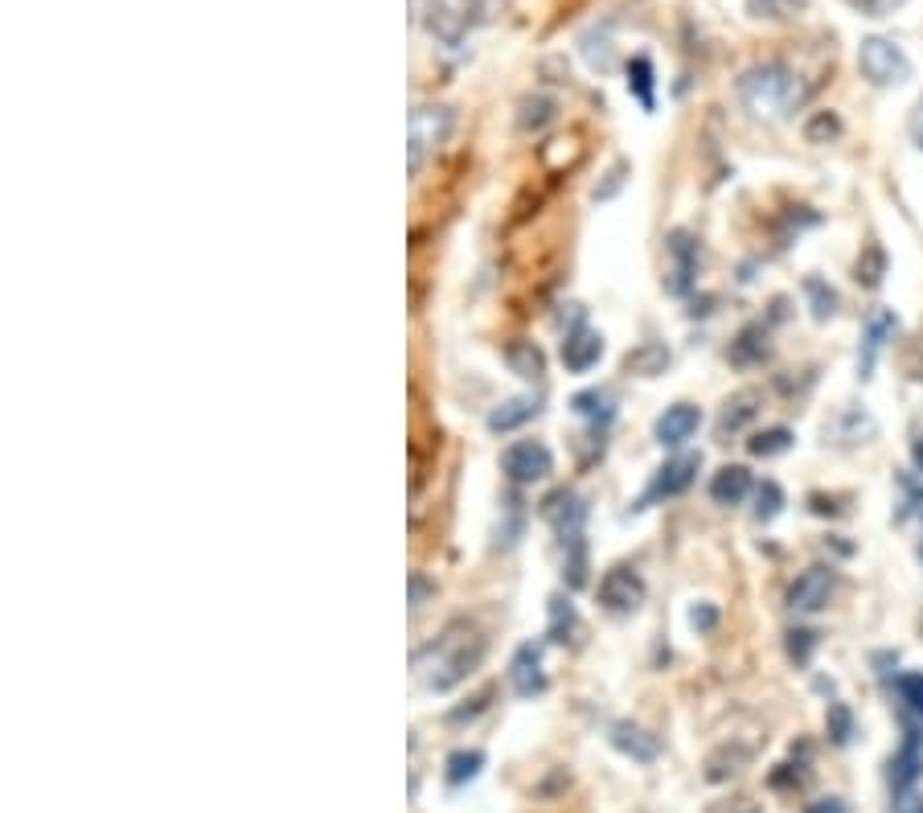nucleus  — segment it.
Returning <instances> with one entry per match:
<instances>
[{"label":"nucleus","instance_id":"nucleus-1","mask_svg":"<svg viewBox=\"0 0 923 813\" xmlns=\"http://www.w3.org/2000/svg\"><path fill=\"white\" fill-rule=\"evenodd\" d=\"M481 658H485V637H481L476 625H469V621H455V625L443 628L427 649H419L415 665H419L427 691L443 695V691L460 686V682L481 665Z\"/></svg>","mask_w":923,"mask_h":813},{"label":"nucleus","instance_id":"nucleus-2","mask_svg":"<svg viewBox=\"0 0 923 813\" xmlns=\"http://www.w3.org/2000/svg\"><path fill=\"white\" fill-rule=\"evenodd\" d=\"M735 91L738 103L756 119H789L808 99V86L801 83V74L784 62H759V67L743 70Z\"/></svg>","mask_w":923,"mask_h":813},{"label":"nucleus","instance_id":"nucleus-3","mask_svg":"<svg viewBox=\"0 0 923 813\" xmlns=\"http://www.w3.org/2000/svg\"><path fill=\"white\" fill-rule=\"evenodd\" d=\"M857 70L874 86H899L911 79V58L890 37H862V46H857Z\"/></svg>","mask_w":923,"mask_h":813},{"label":"nucleus","instance_id":"nucleus-4","mask_svg":"<svg viewBox=\"0 0 923 813\" xmlns=\"http://www.w3.org/2000/svg\"><path fill=\"white\" fill-rule=\"evenodd\" d=\"M501 473L513 485H537L554 473V457L542 440H518L501 452Z\"/></svg>","mask_w":923,"mask_h":813},{"label":"nucleus","instance_id":"nucleus-5","mask_svg":"<svg viewBox=\"0 0 923 813\" xmlns=\"http://www.w3.org/2000/svg\"><path fill=\"white\" fill-rule=\"evenodd\" d=\"M595 596H600V604H604L607 612L624 616V612H637L640 609V600H644V579H640L637 567L616 563L612 572H604V579H600Z\"/></svg>","mask_w":923,"mask_h":813},{"label":"nucleus","instance_id":"nucleus-6","mask_svg":"<svg viewBox=\"0 0 923 813\" xmlns=\"http://www.w3.org/2000/svg\"><path fill=\"white\" fill-rule=\"evenodd\" d=\"M452 132V111L448 107H419L411 116V173H419L423 153L439 149Z\"/></svg>","mask_w":923,"mask_h":813},{"label":"nucleus","instance_id":"nucleus-7","mask_svg":"<svg viewBox=\"0 0 923 813\" xmlns=\"http://www.w3.org/2000/svg\"><path fill=\"white\" fill-rule=\"evenodd\" d=\"M838 588L833 567H805L801 576L792 579L789 588V609L792 612H821L829 604V596Z\"/></svg>","mask_w":923,"mask_h":813},{"label":"nucleus","instance_id":"nucleus-8","mask_svg":"<svg viewBox=\"0 0 923 813\" xmlns=\"http://www.w3.org/2000/svg\"><path fill=\"white\" fill-rule=\"evenodd\" d=\"M698 427H702V411L694 403H673L661 411V420H656V444H665V448H682L686 440H694L698 436Z\"/></svg>","mask_w":923,"mask_h":813},{"label":"nucleus","instance_id":"nucleus-9","mask_svg":"<svg viewBox=\"0 0 923 813\" xmlns=\"http://www.w3.org/2000/svg\"><path fill=\"white\" fill-rule=\"evenodd\" d=\"M920 773H923V731L920 728H907L903 747L895 752L890 773H887L890 789H895V793H907V789L920 780Z\"/></svg>","mask_w":923,"mask_h":813},{"label":"nucleus","instance_id":"nucleus-10","mask_svg":"<svg viewBox=\"0 0 923 813\" xmlns=\"http://www.w3.org/2000/svg\"><path fill=\"white\" fill-rule=\"evenodd\" d=\"M665 251H670V284H665V288H670L673 296H682V292H689L694 271H698V243H694L686 231H673L670 243H665Z\"/></svg>","mask_w":923,"mask_h":813},{"label":"nucleus","instance_id":"nucleus-11","mask_svg":"<svg viewBox=\"0 0 923 813\" xmlns=\"http://www.w3.org/2000/svg\"><path fill=\"white\" fill-rule=\"evenodd\" d=\"M600 357H604V338L595 329H588V325H575L567 341H563V366L571 374H588Z\"/></svg>","mask_w":923,"mask_h":813},{"label":"nucleus","instance_id":"nucleus-12","mask_svg":"<svg viewBox=\"0 0 923 813\" xmlns=\"http://www.w3.org/2000/svg\"><path fill=\"white\" fill-rule=\"evenodd\" d=\"M698 464H702L698 457H677V460H670V464H661L656 476H653V485H649V493H644V506H649V502H661V497H677V493H686L689 485H694Z\"/></svg>","mask_w":923,"mask_h":813},{"label":"nucleus","instance_id":"nucleus-13","mask_svg":"<svg viewBox=\"0 0 923 813\" xmlns=\"http://www.w3.org/2000/svg\"><path fill=\"white\" fill-rule=\"evenodd\" d=\"M509 682L521 698H534L546 691V670H542V649L537 645H521L513 661H509Z\"/></svg>","mask_w":923,"mask_h":813},{"label":"nucleus","instance_id":"nucleus-14","mask_svg":"<svg viewBox=\"0 0 923 813\" xmlns=\"http://www.w3.org/2000/svg\"><path fill=\"white\" fill-rule=\"evenodd\" d=\"M895 313L890 308H874L871 317H866V333H862V354H857V374L862 378H871L874 362H878V350L887 345V338L895 333Z\"/></svg>","mask_w":923,"mask_h":813},{"label":"nucleus","instance_id":"nucleus-15","mask_svg":"<svg viewBox=\"0 0 923 813\" xmlns=\"http://www.w3.org/2000/svg\"><path fill=\"white\" fill-rule=\"evenodd\" d=\"M747 493H752V473L743 464H722L719 473H714V481H710L714 506H743Z\"/></svg>","mask_w":923,"mask_h":813},{"label":"nucleus","instance_id":"nucleus-16","mask_svg":"<svg viewBox=\"0 0 923 813\" xmlns=\"http://www.w3.org/2000/svg\"><path fill=\"white\" fill-rule=\"evenodd\" d=\"M612 747H620L624 756H632V761L640 764H653L656 752H661V744H656V735H649L644 728H637V723H612Z\"/></svg>","mask_w":923,"mask_h":813},{"label":"nucleus","instance_id":"nucleus-17","mask_svg":"<svg viewBox=\"0 0 923 813\" xmlns=\"http://www.w3.org/2000/svg\"><path fill=\"white\" fill-rule=\"evenodd\" d=\"M537 415V399L521 394V399H505L501 406L488 411V432H518L521 424H530Z\"/></svg>","mask_w":923,"mask_h":813},{"label":"nucleus","instance_id":"nucleus-18","mask_svg":"<svg viewBox=\"0 0 923 813\" xmlns=\"http://www.w3.org/2000/svg\"><path fill=\"white\" fill-rule=\"evenodd\" d=\"M756 403H759L756 390H738L735 399H726V406H722V415H719V436H735V432H743L747 420H756Z\"/></svg>","mask_w":923,"mask_h":813},{"label":"nucleus","instance_id":"nucleus-19","mask_svg":"<svg viewBox=\"0 0 923 813\" xmlns=\"http://www.w3.org/2000/svg\"><path fill=\"white\" fill-rule=\"evenodd\" d=\"M481 768H485V752H476V747H460V752H452L448 764H443V780H448L452 789H464L469 780L481 777Z\"/></svg>","mask_w":923,"mask_h":813},{"label":"nucleus","instance_id":"nucleus-20","mask_svg":"<svg viewBox=\"0 0 923 813\" xmlns=\"http://www.w3.org/2000/svg\"><path fill=\"white\" fill-rule=\"evenodd\" d=\"M764 354H768V329H764V325H747V329L738 333L735 345H731V362H735V366L764 362Z\"/></svg>","mask_w":923,"mask_h":813},{"label":"nucleus","instance_id":"nucleus-21","mask_svg":"<svg viewBox=\"0 0 923 813\" xmlns=\"http://www.w3.org/2000/svg\"><path fill=\"white\" fill-rule=\"evenodd\" d=\"M505 362H509V370L521 374V378H542V370H546V357H542V350H537L534 341H513V345L505 350Z\"/></svg>","mask_w":923,"mask_h":813},{"label":"nucleus","instance_id":"nucleus-22","mask_svg":"<svg viewBox=\"0 0 923 813\" xmlns=\"http://www.w3.org/2000/svg\"><path fill=\"white\" fill-rule=\"evenodd\" d=\"M665 366H670V350H665V345H656V341H644L640 350H632V354H628V370L644 374V378L661 374Z\"/></svg>","mask_w":923,"mask_h":813},{"label":"nucleus","instance_id":"nucleus-23","mask_svg":"<svg viewBox=\"0 0 923 813\" xmlns=\"http://www.w3.org/2000/svg\"><path fill=\"white\" fill-rule=\"evenodd\" d=\"M792 448V432L789 427H764V432H756L752 440H747V452L752 457H780V452H789Z\"/></svg>","mask_w":923,"mask_h":813},{"label":"nucleus","instance_id":"nucleus-24","mask_svg":"<svg viewBox=\"0 0 923 813\" xmlns=\"http://www.w3.org/2000/svg\"><path fill=\"white\" fill-rule=\"evenodd\" d=\"M628 91L637 95L644 111H653V62H649L644 54L628 62Z\"/></svg>","mask_w":923,"mask_h":813},{"label":"nucleus","instance_id":"nucleus-25","mask_svg":"<svg viewBox=\"0 0 923 813\" xmlns=\"http://www.w3.org/2000/svg\"><path fill=\"white\" fill-rule=\"evenodd\" d=\"M571 406L583 420H591V424H607L612 420V394H604V390H583V394L571 399Z\"/></svg>","mask_w":923,"mask_h":813},{"label":"nucleus","instance_id":"nucleus-26","mask_svg":"<svg viewBox=\"0 0 923 813\" xmlns=\"http://www.w3.org/2000/svg\"><path fill=\"white\" fill-rule=\"evenodd\" d=\"M805 0H747V13L759 21H792L801 17Z\"/></svg>","mask_w":923,"mask_h":813},{"label":"nucleus","instance_id":"nucleus-27","mask_svg":"<svg viewBox=\"0 0 923 813\" xmlns=\"http://www.w3.org/2000/svg\"><path fill=\"white\" fill-rule=\"evenodd\" d=\"M883 275H887V255H883V247H866V255L857 259V284L878 288Z\"/></svg>","mask_w":923,"mask_h":813},{"label":"nucleus","instance_id":"nucleus-28","mask_svg":"<svg viewBox=\"0 0 923 813\" xmlns=\"http://www.w3.org/2000/svg\"><path fill=\"white\" fill-rule=\"evenodd\" d=\"M895 691H899V698H903L907 711L920 715V719H923V674H915V670L899 674V678H895Z\"/></svg>","mask_w":923,"mask_h":813},{"label":"nucleus","instance_id":"nucleus-29","mask_svg":"<svg viewBox=\"0 0 923 813\" xmlns=\"http://www.w3.org/2000/svg\"><path fill=\"white\" fill-rule=\"evenodd\" d=\"M780 509H784V490L776 481H764L756 490V522H772Z\"/></svg>","mask_w":923,"mask_h":813},{"label":"nucleus","instance_id":"nucleus-30","mask_svg":"<svg viewBox=\"0 0 923 813\" xmlns=\"http://www.w3.org/2000/svg\"><path fill=\"white\" fill-rule=\"evenodd\" d=\"M825 728H829V740H833V744H850V740H854V715H850V707L833 703V707H829V719H825Z\"/></svg>","mask_w":923,"mask_h":813},{"label":"nucleus","instance_id":"nucleus-31","mask_svg":"<svg viewBox=\"0 0 923 813\" xmlns=\"http://www.w3.org/2000/svg\"><path fill=\"white\" fill-rule=\"evenodd\" d=\"M554 119V103L551 99H542V95H537V99H525L521 103V116H518V123L521 128H525V132H530V128H542V123H551Z\"/></svg>","mask_w":923,"mask_h":813},{"label":"nucleus","instance_id":"nucleus-32","mask_svg":"<svg viewBox=\"0 0 923 813\" xmlns=\"http://www.w3.org/2000/svg\"><path fill=\"white\" fill-rule=\"evenodd\" d=\"M805 292L813 296V313H817V321H825V317H833V305H838V296L825 288L821 280H805Z\"/></svg>","mask_w":923,"mask_h":813},{"label":"nucleus","instance_id":"nucleus-33","mask_svg":"<svg viewBox=\"0 0 923 813\" xmlns=\"http://www.w3.org/2000/svg\"><path fill=\"white\" fill-rule=\"evenodd\" d=\"M575 625V609L571 600H563V596H554L551 600V633L554 637H563V633H571Z\"/></svg>","mask_w":923,"mask_h":813},{"label":"nucleus","instance_id":"nucleus-34","mask_svg":"<svg viewBox=\"0 0 923 813\" xmlns=\"http://www.w3.org/2000/svg\"><path fill=\"white\" fill-rule=\"evenodd\" d=\"M813 645H817V637H813L808 628H792L789 633V658L796 661V665H805L808 653H813Z\"/></svg>","mask_w":923,"mask_h":813},{"label":"nucleus","instance_id":"nucleus-35","mask_svg":"<svg viewBox=\"0 0 923 813\" xmlns=\"http://www.w3.org/2000/svg\"><path fill=\"white\" fill-rule=\"evenodd\" d=\"M841 132V123L833 116H829V111H821V116L813 119V123H808L805 128V136L808 140H821V136H838Z\"/></svg>","mask_w":923,"mask_h":813},{"label":"nucleus","instance_id":"nucleus-36","mask_svg":"<svg viewBox=\"0 0 923 813\" xmlns=\"http://www.w3.org/2000/svg\"><path fill=\"white\" fill-rule=\"evenodd\" d=\"M805 813H845V801L841 797H821V801H808Z\"/></svg>","mask_w":923,"mask_h":813},{"label":"nucleus","instance_id":"nucleus-37","mask_svg":"<svg viewBox=\"0 0 923 813\" xmlns=\"http://www.w3.org/2000/svg\"><path fill=\"white\" fill-rule=\"evenodd\" d=\"M890 813H923V797L920 793H903L895 805H890Z\"/></svg>","mask_w":923,"mask_h":813},{"label":"nucleus","instance_id":"nucleus-38","mask_svg":"<svg viewBox=\"0 0 923 813\" xmlns=\"http://www.w3.org/2000/svg\"><path fill=\"white\" fill-rule=\"evenodd\" d=\"M689 625L698 628V633H706V628L714 625V609H710V604H702V609H694V612H689Z\"/></svg>","mask_w":923,"mask_h":813},{"label":"nucleus","instance_id":"nucleus-39","mask_svg":"<svg viewBox=\"0 0 923 813\" xmlns=\"http://www.w3.org/2000/svg\"><path fill=\"white\" fill-rule=\"evenodd\" d=\"M497 4H501V0H464V17H469V9L476 13V17H488Z\"/></svg>","mask_w":923,"mask_h":813},{"label":"nucleus","instance_id":"nucleus-40","mask_svg":"<svg viewBox=\"0 0 923 813\" xmlns=\"http://www.w3.org/2000/svg\"><path fill=\"white\" fill-rule=\"evenodd\" d=\"M423 600H427V584L423 576H411V609H423Z\"/></svg>","mask_w":923,"mask_h":813},{"label":"nucleus","instance_id":"nucleus-41","mask_svg":"<svg viewBox=\"0 0 923 813\" xmlns=\"http://www.w3.org/2000/svg\"><path fill=\"white\" fill-rule=\"evenodd\" d=\"M911 140L923 149V103L915 107V116H911Z\"/></svg>","mask_w":923,"mask_h":813},{"label":"nucleus","instance_id":"nucleus-42","mask_svg":"<svg viewBox=\"0 0 923 813\" xmlns=\"http://www.w3.org/2000/svg\"><path fill=\"white\" fill-rule=\"evenodd\" d=\"M915 464H920V469H923V440L915 444Z\"/></svg>","mask_w":923,"mask_h":813},{"label":"nucleus","instance_id":"nucleus-43","mask_svg":"<svg viewBox=\"0 0 923 813\" xmlns=\"http://www.w3.org/2000/svg\"><path fill=\"white\" fill-rule=\"evenodd\" d=\"M920 559H923V546H920Z\"/></svg>","mask_w":923,"mask_h":813}]
</instances>
